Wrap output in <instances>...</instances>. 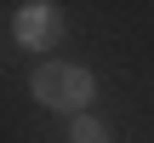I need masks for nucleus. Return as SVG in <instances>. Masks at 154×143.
<instances>
[{"mask_svg": "<svg viewBox=\"0 0 154 143\" xmlns=\"http://www.w3.org/2000/svg\"><path fill=\"white\" fill-rule=\"evenodd\" d=\"M29 86H34V97H40L46 109H69V115H80V109L91 103V75H86L80 63H40Z\"/></svg>", "mask_w": 154, "mask_h": 143, "instance_id": "nucleus-1", "label": "nucleus"}, {"mask_svg": "<svg viewBox=\"0 0 154 143\" xmlns=\"http://www.w3.org/2000/svg\"><path fill=\"white\" fill-rule=\"evenodd\" d=\"M11 34H17V46H51V40H63V11H51V6H23V11L11 17Z\"/></svg>", "mask_w": 154, "mask_h": 143, "instance_id": "nucleus-2", "label": "nucleus"}, {"mask_svg": "<svg viewBox=\"0 0 154 143\" xmlns=\"http://www.w3.org/2000/svg\"><path fill=\"white\" fill-rule=\"evenodd\" d=\"M69 138H74V143H114V138H109V126L91 120V115H74V132H69Z\"/></svg>", "mask_w": 154, "mask_h": 143, "instance_id": "nucleus-3", "label": "nucleus"}]
</instances>
